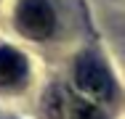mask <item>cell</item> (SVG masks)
I'll return each instance as SVG.
<instances>
[{
    "mask_svg": "<svg viewBox=\"0 0 125 119\" xmlns=\"http://www.w3.org/2000/svg\"><path fill=\"white\" fill-rule=\"evenodd\" d=\"M27 77V61L19 50L0 45V87H13Z\"/></svg>",
    "mask_w": 125,
    "mask_h": 119,
    "instance_id": "3957f363",
    "label": "cell"
},
{
    "mask_svg": "<svg viewBox=\"0 0 125 119\" xmlns=\"http://www.w3.org/2000/svg\"><path fill=\"white\" fill-rule=\"evenodd\" d=\"M16 26L29 40H45L56 29V13L48 0H21L16 5Z\"/></svg>",
    "mask_w": 125,
    "mask_h": 119,
    "instance_id": "6da1fadb",
    "label": "cell"
},
{
    "mask_svg": "<svg viewBox=\"0 0 125 119\" xmlns=\"http://www.w3.org/2000/svg\"><path fill=\"white\" fill-rule=\"evenodd\" d=\"M75 82L83 93H88L96 101H109L115 93V82L109 77V71L104 69L99 58L93 56H80L75 66Z\"/></svg>",
    "mask_w": 125,
    "mask_h": 119,
    "instance_id": "7a4b0ae2",
    "label": "cell"
},
{
    "mask_svg": "<svg viewBox=\"0 0 125 119\" xmlns=\"http://www.w3.org/2000/svg\"><path fill=\"white\" fill-rule=\"evenodd\" d=\"M72 119H104L101 111L91 103H75L72 106Z\"/></svg>",
    "mask_w": 125,
    "mask_h": 119,
    "instance_id": "277c9868",
    "label": "cell"
}]
</instances>
